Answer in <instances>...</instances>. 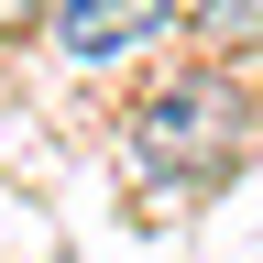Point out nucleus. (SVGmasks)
<instances>
[{"label": "nucleus", "mask_w": 263, "mask_h": 263, "mask_svg": "<svg viewBox=\"0 0 263 263\" xmlns=\"http://www.w3.org/2000/svg\"><path fill=\"white\" fill-rule=\"evenodd\" d=\"M186 11V33L209 44L219 66H241V55H263V0H176Z\"/></svg>", "instance_id": "3"}, {"label": "nucleus", "mask_w": 263, "mask_h": 263, "mask_svg": "<svg viewBox=\"0 0 263 263\" xmlns=\"http://www.w3.org/2000/svg\"><path fill=\"white\" fill-rule=\"evenodd\" d=\"M33 11H44V0H0V33H11V22H33Z\"/></svg>", "instance_id": "4"}, {"label": "nucleus", "mask_w": 263, "mask_h": 263, "mask_svg": "<svg viewBox=\"0 0 263 263\" xmlns=\"http://www.w3.org/2000/svg\"><path fill=\"white\" fill-rule=\"evenodd\" d=\"M44 11H55V55L66 66H110L132 44H154L176 22V0H44Z\"/></svg>", "instance_id": "2"}, {"label": "nucleus", "mask_w": 263, "mask_h": 263, "mask_svg": "<svg viewBox=\"0 0 263 263\" xmlns=\"http://www.w3.org/2000/svg\"><path fill=\"white\" fill-rule=\"evenodd\" d=\"M121 132H132V176L154 197H209L252 154V88L230 66H186V77H164V88L132 99Z\"/></svg>", "instance_id": "1"}]
</instances>
